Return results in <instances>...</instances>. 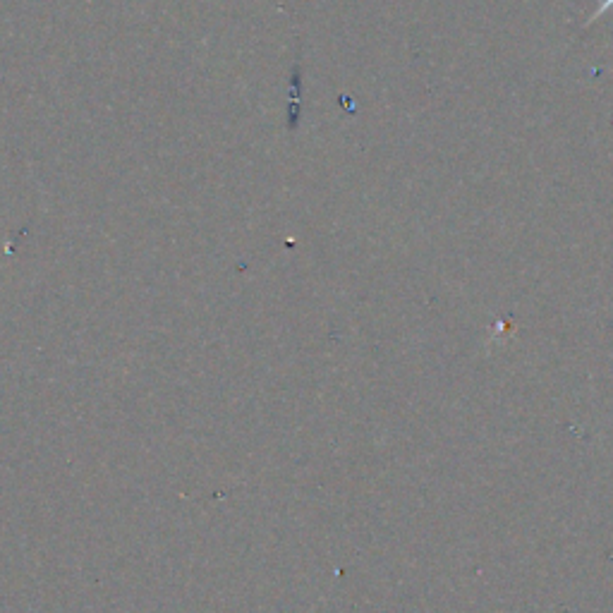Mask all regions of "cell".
I'll return each mask as SVG.
<instances>
[{
    "label": "cell",
    "instance_id": "6da1fadb",
    "mask_svg": "<svg viewBox=\"0 0 613 613\" xmlns=\"http://www.w3.org/2000/svg\"><path fill=\"white\" fill-rule=\"evenodd\" d=\"M611 8H613V0H604V3L599 5V10H597V12H592V17H590V20H587V27H590V24H592L594 20H599V17L606 15V12H609Z\"/></svg>",
    "mask_w": 613,
    "mask_h": 613
}]
</instances>
